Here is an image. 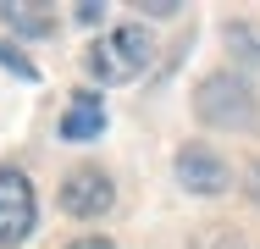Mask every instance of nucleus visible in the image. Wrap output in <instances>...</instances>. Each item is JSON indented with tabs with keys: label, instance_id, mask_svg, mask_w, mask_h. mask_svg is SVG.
I'll list each match as a JSON object with an SVG mask.
<instances>
[{
	"label": "nucleus",
	"instance_id": "1",
	"mask_svg": "<svg viewBox=\"0 0 260 249\" xmlns=\"http://www.w3.org/2000/svg\"><path fill=\"white\" fill-rule=\"evenodd\" d=\"M150 55H155V45H150L144 28H116V34H105L100 45L89 50V72L122 83V78H139L150 67Z\"/></svg>",
	"mask_w": 260,
	"mask_h": 249
},
{
	"label": "nucleus",
	"instance_id": "2",
	"mask_svg": "<svg viewBox=\"0 0 260 249\" xmlns=\"http://www.w3.org/2000/svg\"><path fill=\"white\" fill-rule=\"evenodd\" d=\"M194 111H200V122H210V128H244L255 116V95H249L244 78L210 72L205 83H200V95H194Z\"/></svg>",
	"mask_w": 260,
	"mask_h": 249
},
{
	"label": "nucleus",
	"instance_id": "3",
	"mask_svg": "<svg viewBox=\"0 0 260 249\" xmlns=\"http://www.w3.org/2000/svg\"><path fill=\"white\" fill-rule=\"evenodd\" d=\"M34 233V183L0 166V244H22Z\"/></svg>",
	"mask_w": 260,
	"mask_h": 249
},
{
	"label": "nucleus",
	"instance_id": "4",
	"mask_svg": "<svg viewBox=\"0 0 260 249\" xmlns=\"http://www.w3.org/2000/svg\"><path fill=\"white\" fill-rule=\"evenodd\" d=\"M111 199H116V189H111V177L105 172H94V166H78V172H67V183H61V210L67 216H105L111 210Z\"/></svg>",
	"mask_w": 260,
	"mask_h": 249
},
{
	"label": "nucleus",
	"instance_id": "5",
	"mask_svg": "<svg viewBox=\"0 0 260 249\" xmlns=\"http://www.w3.org/2000/svg\"><path fill=\"white\" fill-rule=\"evenodd\" d=\"M177 177H183V189H194V194H221L227 189V166H221V155L205 144H183L177 149Z\"/></svg>",
	"mask_w": 260,
	"mask_h": 249
},
{
	"label": "nucleus",
	"instance_id": "6",
	"mask_svg": "<svg viewBox=\"0 0 260 249\" xmlns=\"http://www.w3.org/2000/svg\"><path fill=\"white\" fill-rule=\"evenodd\" d=\"M105 128V111H100V95H78L67 105V116H61V139H72V144H83V139H100Z\"/></svg>",
	"mask_w": 260,
	"mask_h": 249
},
{
	"label": "nucleus",
	"instance_id": "7",
	"mask_svg": "<svg viewBox=\"0 0 260 249\" xmlns=\"http://www.w3.org/2000/svg\"><path fill=\"white\" fill-rule=\"evenodd\" d=\"M0 17H6L17 34H50V11H45V6H34V0H6V6H0Z\"/></svg>",
	"mask_w": 260,
	"mask_h": 249
},
{
	"label": "nucleus",
	"instance_id": "8",
	"mask_svg": "<svg viewBox=\"0 0 260 249\" xmlns=\"http://www.w3.org/2000/svg\"><path fill=\"white\" fill-rule=\"evenodd\" d=\"M227 45L238 50V61H260V28L255 22H233L227 28Z\"/></svg>",
	"mask_w": 260,
	"mask_h": 249
},
{
	"label": "nucleus",
	"instance_id": "9",
	"mask_svg": "<svg viewBox=\"0 0 260 249\" xmlns=\"http://www.w3.org/2000/svg\"><path fill=\"white\" fill-rule=\"evenodd\" d=\"M0 67H11L17 78H39V67H34V61H28L17 45H11V39H0Z\"/></svg>",
	"mask_w": 260,
	"mask_h": 249
},
{
	"label": "nucleus",
	"instance_id": "10",
	"mask_svg": "<svg viewBox=\"0 0 260 249\" xmlns=\"http://www.w3.org/2000/svg\"><path fill=\"white\" fill-rule=\"evenodd\" d=\"M100 17H105V0H83V6H78V22H89V28H94Z\"/></svg>",
	"mask_w": 260,
	"mask_h": 249
},
{
	"label": "nucleus",
	"instance_id": "11",
	"mask_svg": "<svg viewBox=\"0 0 260 249\" xmlns=\"http://www.w3.org/2000/svg\"><path fill=\"white\" fill-rule=\"evenodd\" d=\"M249 199H255V205H260V161H255V166H249Z\"/></svg>",
	"mask_w": 260,
	"mask_h": 249
},
{
	"label": "nucleus",
	"instance_id": "12",
	"mask_svg": "<svg viewBox=\"0 0 260 249\" xmlns=\"http://www.w3.org/2000/svg\"><path fill=\"white\" fill-rule=\"evenodd\" d=\"M67 249H111L105 238H78V244H67Z\"/></svg>",
	"mask_w": 260,
	"mask_h": 249
}]
</instances>
